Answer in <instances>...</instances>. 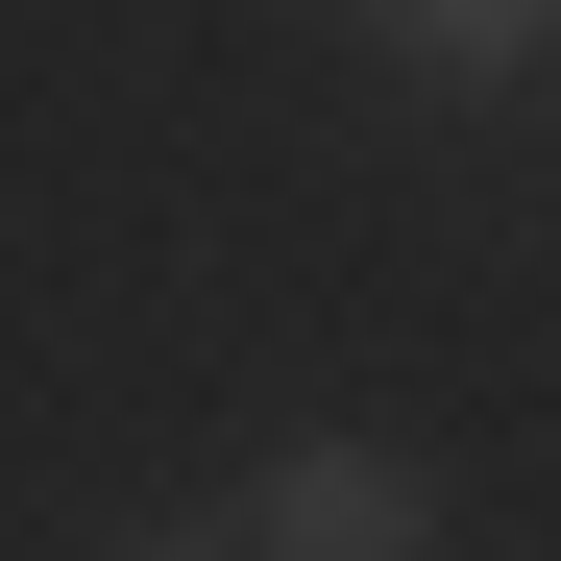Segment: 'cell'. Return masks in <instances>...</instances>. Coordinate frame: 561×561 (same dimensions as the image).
Segmentation results:
<instances>
[{
	"mask_svg": "<svg viewBox=\"0 0 561 561\" xmlns=\"http://www.w3.org/2000/svg\"><path fill=\"white\" fill-rule=\"evenodd\" d=\"M463 513H439V463L415 439H268V489H244V561H439Z\"/></svg>",
	"mask_w": 561,
	"mask_h": 561,
	"instance_id": "obj_1",
	"label": "cell"
},
{
	"mask_svg": "<svg viewBox=\"0 0 561 561\" xmlns=\"http://www.w3.org/2000/svg\"><path fill=\"white\" fill-rule=\"evenodd\" d=\"M366 25L415 73H463V99H489V73H561V0H366Z\"/></svg>",
	"mask_w": 561,
	"mask_h": 561,
	"instance_id": "obj_2",
	"label": "cell"
},
{
	"mask_svg": "<svg viewBox=\"0 0 561 561\" xmlns=\"http://www.w3.org/2000/svg\"><path fill=\"white\" fill-rule=\"evenodd\" d=\"M123 561H244V537H123Z\"/></svg>",
	"mask_w": 561,
	"mask_h": 561,
	"instance_id": "obj_3",
	"label": "cell"
}]
</instances>
